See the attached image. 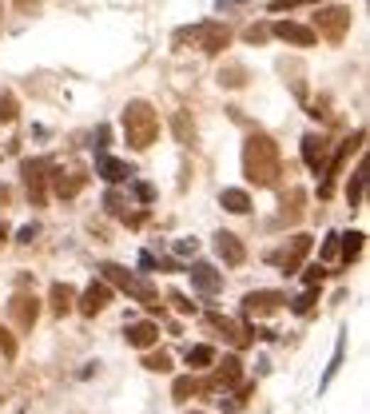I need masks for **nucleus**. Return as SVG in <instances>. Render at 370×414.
Masks as SVG:
<instances>
[{
	"mask_svg": "<svg viewBox=\"0 0 370 414\" xmlns=\"http://www.w3.org/2000/svg\"><path fill=\"white\" fill-rule=\"evenodd\" d=\"M243 175H247L255 187H275L283 175V152L279 143L263 136V131H251L243 140Z\"/></svg>",
	"mask_w": 370,
	"mask_h": 414,
	"instance_id": "nucleus-1",
	"label": "nucleus"
},
{
	"mask_svg": "<svg viewBox=\"0 0 370 414\" xmlns=\"http://www.w3.org/2000/svg\"><path fill=\"white\" fill-rule=\"evenodd\" d=\"M120 124H124L128 148H136V152H148L156 143V136H160V116H156V108L148 100H128V108L120 111Z\"/></svg>",
	"mask_w": 370,
	"mask_h": 414,
	"instance_id": "nucleus-2",
	"label": "nucleus"
},
{
	"mask_svg": "<svg viewBox=\"0 0 370 414\" xmlns=\"http://www.w3.org/2000/svg\"><path fill=\"white\" fill-rule=\"evenodd\" d=\"M175 44H180V48H195V52H203V56H219L231 44V32H227V24H215V21L183 24V28H175Z\"/></svg>",
	"mask_w": 370,
	"mask_h": 414,
	"instance_id": "nucleus-3",
	"label": "nucleus"
},
{
	"mask_svg": "<svg viewBox=\"0 0 370 414\" xmlns=\"http://www.w3.org/2000/svg\"><path fill=\"white\" fill-rule=\"evenodd\" d=\"M100 275H104V283H108V287H120V291H124V295H131L136 303L151 307V311H160V291H156V287H151L148 279L131 275L128 267H116V263H104Z\"/></svg>",
	"mask_w": 370,
	"mask_h": 414,
	"instance_id": "nucleus-4",
	"label": "nucleus"
},
{
	"mask_svg": "<svg viewBox=\"0 0 370 414\" xmlns=\"http://www.w3.org/2000/svg\"><path fill=\"white\" fill-rule=\"evenodd\" d=\"M350 21H354V12L347 9V4H330V9H319L315 12V36H322V40H330V44H339L342 36L350 32Z\"/></svg>",
	"mask_w": 370,
	"mask_h": 414,
	"instance_id": "nucleus-5",
	"label": "nucleus"
},
{
	"mask_svg": "<svg viewBox=\"0 0 370 414\" xmlns=\"http://www.w3.org/2000/svg\"><path fill=\"white\" fill-rule=\"evenodd\" d=\"M362 140H366V131L359 128L354 136H350V140H342V143H339V152L327 160V168H322V183H319V200H330V192H334V180L342 175V163L350 160V152H359Z\"/></svg>",
	"mask_w": 370,
	"mask_h": 414,
	"instance_id": "nucleus-6",
	"label": "nucleus"
},
{
	"mask_svg": "<svg viewBox=\"0 0 370 414\" xmlns=\"http://www.w3.org/2000/svg\"><path fill=\"white\" fill-rule=\"evenodd\" d=\"M52 168H56V160H48V156H40V160H24L21 163V175H24V187H28V200L40 207L44 203V187H48V175H52Z\"/></svg>",
	"mask_w": 370,
	"mask_h": 414,
	"instance_id": "nucleus-7",
	"label": "nucleus"
},
{
	"mask_svg": "<svg viewBox=\"0 0 370 414\" xmlns=\"http://www.w3.org/2000/svg\"><path fill=\"white\" fill-rule=\"evenodd\" d=\"M310 243H315L310 235H290L287 247H283V251H275L271 259L283 267V275H295V271H303V259L310 255Z\"/></svg>",
	"mask_w": 370,
	"mask_h": 414,
	"instance_id": "nucleus-8",
	"label": "nucleus"
},
{
	"mask_svg": "<svg viewBox=\"0 0 370 414\" xmlns=\"http://www.w3.org/2000/svg\"><path fill=\"white\" fill-rule=\"evenodd\" d=\"M9 315H12V323L21 327V331H32L36 319H40V299L28 295V291H16L12 295V303H9Z\"/></svg>",
	"mask_w": 370,
	"mask_h": 414,
	"instance_id": "nucleus-9",
	"label": "nucleus"
},
{
	"mask_svg": "<svg viewBox=\"0 0 370 414\" xmlns=\"http://www.w3.org/2000/svg\"><path fill=\"white\" fill-rule=\"evenodd\" d=\"M271 36H279L283 44H295V48H315V28L310 24H299V21H275L271 24Z\"/></svg>",
	"mask_w": 370,
	"mask_h": 414,
	"instance_id": "nucleus-10",
	"label": "nucleus"
},
{
	"mask_svg": "<svg viewBox=\"0 0 370 414\" xmlns=\"http://www.w3.org/2000/svg\"><path fill=\"white\" fill-rule=\"evenodd\" d=\"M283 303H287L283 291H251V295H243V315H247V319H259V315L279 311Z\"/></svg>",
	"mask_w": 370,
	"mask_h": 414,
	"instance_id": "nucleus-11",
	"label": "nucleus"
},
{
	"mask_svg": "<svg viewBox=\"0 0 370 414\" xmlns=\"http://www.w3.org/2000/svg\"><path fill=\"white\" fill-rule=\"evenodd\" d=\"M327 160H330V143H327V136H319V131H307V136H303V163H307L310 172H319V175H322Z\"/></svg>",
	"mask_w": 370,
	"mask_h": 414,
	"instance_id": "nucleus-12",
	"label": "nucleus"
},
{
	"mask_svg": "<svg viewBox=\"0 0 370 414\" xmlns=\"http://www.w3.org/2000/svg\"><path fill=\"white\" fill-rule=\"evenodd\" d=\"M52 192L60 195V200H72V195H80L88 187V172H64V168H52Z\"/></svg>",
	"mask_w": 370,
	"mask_h": 414,
	"instance_id": "nucleus-13",
	"label": "nucleus"
},
{
	"mask_svg": "<svg viewBox=\"0 0 370 414\" xmlns=\"http://www.w3.org/2000/svg\"><path fill=\"white\" fill-rule=\"evenodd\" d=\"M191 287L195 291H203V295H219L223 291V275L211 267V263H191Z\"/></svg>",
	"mask_w": 370,
	"mask_h": 414,
	"instance_id": "nucleus-14",
	"label": "nucleus"
},
{
	"mask_svg": "<svg viewBox=\"0 0 370 414\" xmlns=\"http://www.w3.org/2000/svg\"><path fill=\"white\" fill-rule=\"evenodd\" d=\"M108 303H111V287H108V283H92L88 291H84L80 299H76V311L92 319V315H100Z\"/></svg>",
	"mask_w": 370,
	"mask_h": 414,
	"instance_id": "nucleus-15",
	"label": "nucleus"
},
{
	"mask_svg": "<svg viewBox=\"0 0 370 414\" xmlns=\"http://www.w3.org/2000/svg\"><path fill=\"white\" fill-rule=\"evenodd\" d=\"M243 383V363H239V354H227L219 366H215V378H211V386L215 391H231V386H239Z\"/></svg>",
	"mask_w": 370,
	"mask_h": 414,
	"instance_id": "nucleus-16",
	"label": "nucleus"
},
{
	"mask_svg": "<svg viewBox=\"0 0 370 414\" xmlns=\"http://www.w3.org/2000/svg\"><path fill=\"white\" fill-rule=\"evenodd\" d=\"M215 255H219L223 263H231V267H239V263L247 259V247H243L231 231H219L215 235Z\"/></svg>",
	"mask_w": 370,
	"mask_h": 414,
	"instance_id": "nucleus-17",
	"label": "nucleus"
},
{
	"mask_svg": "<svg viewBox=\"0 0 370 414\" xmlns=\"http://www.w3.org/2000/svg\"><path fill=\"white\" fill-rule=\"evenodd\" d=\"M124 339H128L131 347L148 351V347L160 343V327H156V323H128V327H124Z\"/></svg>",
	"mask_w": 370,
	"mask_h": 414,
	"instance_id": "nucleus-18",
	"label": "nucleus"
},
{
	"mask_svg": "<svg viewBox=\"0 0 370 414\" xmlns=\"http://www.w3.org/2000/svg\"><path fill=\"white\" fill-rule=\"evenodd\" d=\"M96 175H104L108 183H120V180H128V175H131V168L124 160H116V156L100 152V156H96Z\"/></svg>",
	"mask_w": 370,
	"mask_h": 414,
	"instance_id": "nucleus-19",
	"label": "nucleus"
},
{
	"mask_svg": "<svg viewBox=\"0 0 370 414\" xmlns=\"http://www.w3.org/2000/svg\"><path fill=\"white\" fill-rule=\"evenodd\" d=\"M48 299H52V315L76 311V287H72V283H52Z\"/></svg>",
	"mask_w": 370,
	"mask_h": 414,
	"instance_id": "nucleus-20",
	"label": "nucleus"
},
{
	"mask_svg": "<svg viewBox=\"0 0 370 414\" xmlns=\"http://www.w3.org/2000/svg\"><path fill=\"white\" fill-rule=\"evenodd\" d=\"M219 203H223V212H231V215H247L251 212V195L243 192V187H227V192L219 195Z\"/></svg>",
	"mask_w": 370,
	"mask_h": 414,
	"instance_id": "nucleus-21",
	"label": "nucleus"
},
{
	"mask_svg": "<svg viewBox=\"0 0 370 414\" xmlns=\"http://www.w3.org/2000/svg\"><path fill=\"white\" fill-rule=\"evenodd\" d=\"M339 251H342V263H354L362 255V239H366V235L362 231H350V235H339Z\"/></svg>",
	"mask_w": 370,
	"mask_h": 414,
	"instance_id": "nucleus-22",
	"label": "nucleus"
},
{
	"mask_svg": "<svg viewBox=\"0 0 370 414\" xmlns=\"http://www.w3.org/2000/svg\"><path fill=\"white\" fill-rule=\"evenodd\" d=\"M362 192H366V168H359V172L350 175V187H347V203H350V212H354V207H362Z\"/></svg>",
	"mask_w": 370,
	"mask_h": 414,
	"instance_id": "nucleus-23",
	"label": "nucleus"
},
{
	"mask_svg": "<svg viewBox=\"0 0 370 414\" xmlns=\"http://www.w3.org/2000/svg\"><path fill=\"white\" fill-rule=\"evenodd\" d=\"M342 354H347V334H339V343H334V359H330V366H327V374H322V383H319V391H327L330 383H334V374H339V366H342Z\"/></svg>",
	"mask_w": 370,
	"mask_h": 414,
	"instance_id": "nucleus-24",
	"label": "nucleus"
},
{
	"mask_svg": "<svg viewBox=\"0 0 370 414\" xmlns=\"http://www.w3.org/2000/svg\"><path fill=\"white\" fill-rule=\"evenodd\" d=\"M211 363H215V351H211L207 343L187 347V366H191V371H203V366H211Z\"/></svg>",
	"mask_w": 370,
	"mask_h": 414,
	"instance_id": "nucleus-25",
	"label": "nucleus"
},
{
	"mask_svg": "<svg viewBox=\"0 0 370 414\" xmlns=\"http://www.w3.org/2000/svg\"><path fill=\"white\" fill-rule=\"evenodd\" d=\"M171 128H175V140H180V143H191V140H195V124H191V111H175Z\"/></svg>",
	"mask_w": 370,
	"mask_h": 414,
	"instance_id": "nucleus-26",
	"label": "nucleus"
},
{
	"mask_svg": "<svg viewBox=\"0 0 370 414\" xmlns=\"http://www.w3.org/2000/svg\"><path fill=\"white\" fill-rule=\"evenodd\" d=\"M219 84L223 88H243V84H247V68H243V64H227V68H219Z\"/></svg>",
	"mask_w": 370,
	"mask_h": 414,
	"instance_id": "nucleus-27",
	"label": "nucleus"
},
{
	"mask_svg": "<svg viewBox=\"0 0 370 414\" xmlns=\"http://www.w3.org/2000/svg\"><path fill=\"white\" fill-rule=\"evenodd\" d=\"M195 391H200V383H195L191 374H183V378H175V383H171V394H175V403H187Z\"/></svg>",
	"mask_w": 370,
	"mask_h": 414,
	"instance_id": "nucleus-28",
	"label": "nucleus"
},
{
	"mask_svg": "<svg viewBox=\"0 0 370 414\" xmlns=\"http://www.w3.org/2000/svg\"><path fill=\"white\" fill-rule=\"evenodd\" d=\"M315 303H319V287H307V291L290 303V311H295V315H310V307H315Z\"/></svg>",
	"mask_w": 370,
	"mask_h": 414,
	"instance_id": "nucleus-29",
	"label": "nucleus"
},
{
	"mask_svg": "<svg viewBox=\"0 0 370 414\" xmlns=\"http://www.w3.org/2000/svg\"><path fill=\"white\" fill-rule=\"evenodd\" d=\"M16 111H21L16 96H12V92H0V124H12L16 120Z\"/></svg>",
	"mask_w": 370,
	"mask_h": 414,
	"instance_id": "nucleus-30",
	"label": "nucleus"
},
{
	"mask_svg": "<svg viewBox=\"0 0 370 414\" xmlns=\"http://www.w3.org/2000/svg\"><path fill=\"white\" fill-rule=\"evenodd\" d=\"M143 366L156 371V374H163V371H171V354L168 351H151V354H143Z\"/></svg>",
	"mask_w": 370,
	"mask_h": 414,
	"instance_id": "nucleus-31",
	"label": "nucleus"
},
{
	"mask_svg": "<svg viewBox=\"0 0 370 414\" xmlns=\"http://www.w3.org/2000/svg\"><path fill=\"white\" fill-rule=\"evenodd\" d=\"M108 143H111V128H108V124H100L96 136H92V148H96V152H108Z\"/></svg>",
	"mask_w": 370,
	"mask_h": 414,
	"instance_id": "nucleus-32",
	"label": "nucleus"
},
{
	"mask_svg": "<svg viewBox=\"0 0 370 414\" xmlns=\"http://www.w3.org/2000/svg\"><path fill=\"white\" fill-rule=\"evenodd\" d=\"M299 203L303 192H290V200H283V219H299Z\"/></svg>",
	"mask_w": 370,
	"mask_h": 414,
	"instance_id": "nucleus-33",
	"label": "nucleus"
},
{
	"mask_svg": "<svg viewBox=\"0 0 370 414\" xmlns=\"http://www.w3.org/2000/svg\"><path fill=\"white\" fill-rule=\"evenodd\" d=\"M243 36H247V44H267L271 28H267V24H251V28L243 32Z\"/></svg>",
	"mask_w": 370,
	"mask_h": 414,
	"instance_id": "nucleus-34",
	"label": "nucleus"
},
{
	"mask_svg": "<svg viewBox=\"0 0 370 414\" xmlns=\"http://www.w3.org/2000/svg\"><path fill=\"white\" fill-rule=\"evenodd\" d=\"M315 0H271V12H290V9H307Z\"/></svg>",
	"mask_w": 370,
	"mask_h": 414,
	"instance_id": "nucleus-35",
	"label": "nucleus"
},
{
	"mask_svg": "<svg viewBox=\"0 0 370 414\" xmlns=\"http://www.w3.org/2000/svg\"><path fill=\"white\" fill-rule=\"evenodd\" d=\"M131 195H136V200H140V203H151V200H156V187H151V183H131Z\"/></svg>",
	"mask_w": 370,
	"mask_h": 414,
	"instance_id": "nucleus-36",
	"label": "nucleus"
},
{
	"mask_svg": "<svg viewBox=\"0 0 370 414\" xmlns=\"http://www.w3.org/2000/svg\"><path fill=\"white\" fill-rule=\"evenodd\" d=\"M168 299H171V303H175V311H180V315H195V303H191L187 295H180V291H171V295H168Z\"/></svg>",
	"mask_w": 370,
	"mask_h": 414,
	"instance_id": "nucleus-37",
	"label": "nucleus"
},
{
	"mask_svg": "<svg viewBox=\"0 0 370 414\" xmlns=\"http://www.w3.org/2000/svg\"><path fill=\"white\" fill-rule=\"evenodd\" d=\"M322 275H327V267H322V263H315V267H307V271H303V279H307V287H315V283H322Z\"/></svg>",
	"mask_w": 370,
	"mask_h": 414,
	"instance_id": "nucleus-38",
	"label": "nucleus"
},
{
	"mask_svg": "<svg viewBox=\"0 0 370 414\" xmlns=\"http://www.w3.org/2000/svg\"><path fill=\"white\" fill-rule=\"evenodd\" d=\"M104 207H108L111 215H124V200H120V192H108V195H104Z\"/></svg>",
	"mask_w": 370,
	"mask_h": 414,
	"instance_id": "nucleus-39",
	"label": "nucleus"
},
{
	"mask_svg": "<svg viewBox=\"0 0 370 414\" xmlns=\"http://www.w3.org/2000/svg\"><path fill=\"white\" fill-rule=\"evenodd\" d=\"M334 255H339V235L330 231L327 239H322V259H334Z\"/></svg>",
	"mask_w": 370,
	"mask_h": 414,
	"instance_id": "nucleus-40",
	"label": "nucleus"
},
{
	"mask_svg": "<svg viewBox=\"0 0 370 414\" xmlns=\"http://www.w3.org/2000/svg\"><path fill=\"white\" fill-rule=\"evenodd\" d=\"M0 351H4V359H12V354H16V339H12L4 327H0Z\"/></svg>",
	"mask_w": 370,
	"mask_h": 414,
	"instance_id": "nucleus-41",
	"label": "nucleus"
},
{
	"mask_svg": "<svg viewBox=\"0 0 370 414\" xmlns=\"http://www.w3.org/2000/svg\"><path fill=\"white\" fill-rule=\"evenodd\" d=\"M175 251H180V255H195V251H200V239H180V243H175Z\"/></svg>",
	"mask_w": 370,
	"mask_h": 414,
	"instance_id": "nucleus-42",
	"label": "nucleus"
},
{
	"mask_svg": "<svg viewBox=\"0 0 370 414\" xmlns=\"http://www.w3.org/2000/svg\"><path fill=\"white\" fill-rule=\"evenodd\" d=\"M36 235H40V227H36V223H28V227H21V235H16V243H32V239H36Z\"/></svg>",
	"mask_w": 370,
	"mask_h": 414,
	"instance_id": "nucleus-43",
	"label": "nucleus"
},
{
	"mask_svg": "<svg viewBox=\"0 0 370 414\" xmlns=\"http://www.w3.org/2000/svg\"><path fill=\"white\" fill-rule=\"evenodd\" d=\"M140 267H143V271H156V267H160V259H156L151 251H143L140 255Z\"/></svg>",
	"mask_w": 370,
	"mask_h": 414,
	"instance_id": "nucleus-44",
	"label": "nucleus"
},
{
	"mask_svg": "<svg viewBox=\"0 0 370 414\" xmlns=\"http://www.w3.org/2000/svg\"><path fill=\"white\" fill-rule=\"evenodd\" d=\"M16 9H24V12H36V0H16Z\"/></svg>",
	"mask_w": 370,
	"mask_h": 414,
	"instance_id": "nucleus-45",
	"label": "nucleus"
},
{
	"mask_svg": "<svg viewBox=\"0 0 370 414\" xmlns=\"http://www.w3.org/2000/svg\"><path fill=\"white\" fill-rule=\"evenodd\" d=\"M0 239H9V223L0 219Z\"/></svg>",
	"mask_w": 370,
	"mask_h": 414,
	"instance_id": "nucleus-46",
	"label": "nucleus"
},
{
	"mask_svg": "<svg viewBox=\"0 0 370 414\" xmlns=\"http://www.w3.org/2000/svg\"><path fill=\"white\" fill-rule=\"evenodd\" d=\"M0 16H4V4H0Z\"/></svg>",
	"mask_w": 370,
	"mask_h": 414,
	"instance_id": "nucleus-47",
	"label": "nucleus"
}]
</instances>
